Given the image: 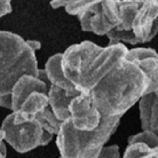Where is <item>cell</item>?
<instances>
[{
	"label": "cell",
	"instance_id": "6da1fadb",
	"mask_svg": "<svg viewBox=\"0 0 158 158\" xmlns=\"http://www.w3.org/2000/svg\"><path fill=\"white\" fill-rule=\"evenodd\" d=\"M149 80L139 67L119 60L89 92L102 118L123 117L146 94Z\"/></svg>",
	"mask_w": 158,
	"mask_h": 158
},
{
	"label": "cell",
	"instance_id": "7a4b0ae2",
	"mask_svg": "<svg viewBox=\"0 0 158 158\" xmlns=\"http://www.w3.org/2000/svg\"><path fill=\"white\" fill-rule=\"evenodd\" d=\"M122 117L102 118L100 126L94 131H78L72 126L70 119L64 122L59 134L56 146L62 158H99L106 143L116 132Z\"/></svg>",
	"mask_w": 158,
	"mask_h": 158
},
{
	"label": "cell",
	"instance_id": "3957f363",
	"mask_svg": "<svg viewBox=\"0 0 158 158\" xmlns=\"http://www.w3.org/2000/svg\"><path fill=\"white\" fill-rule=\"evenodd\" d=\"M36 53L16 33L0 31V96L9 94L24 75L39 76Z\"/></svg>",
	"mask_w": 158,
	"mask_h": 158
},
{
	"label": "cell",
	"instance_id": "277c9868",
	"mask_svg": "<svg viewBox=\"0 0 158 158\" xmlns=\"http://www.w3.org/2000/svg\"><path fill=\"white\" fill-rule=\"evenodd\" d=\"M0 128L5 133V142L20 154L41 147L44 130L37 120H25L12 112L4 119Z\"/></svg>",
	"mask_w": 158,
	"mask_h": 158
},
{
	"label": "cell",
	"instance_id": "5b68a950",
	"mask_svg": "<svg viewBox=\"0 0 158 158\" xmlns=\"http://www.w3.org/2000/svg\"><path fill=\"white\" fill-rule=\"evenodd\" d=\"M101 47L93 41L71 45L62 53V69L65 77L71 81L77 88L80 79L88 67L95 60V57L103 51Z\"/></svg>",
	"mask_w": 158,
	"mask_h": 158
},
{
	"label": "cell",
	"instance_id": "8992f818",
	"mask_svg": "<svg viewBox=\"0 0 158 158\" xmlns=\"http://www.w3.org/2000/svg\"><path fill=\"white\" fill-rule=\"evenodd\" d=\"M127 52L128 48L124 44L108 45L103 48L83 75L77 89L81 94H89L91 89L99 83L100 79L107 75L119 60L125 57Z\"/></svg>",
	"mask_w": 158,
	"mask_h": 158
},
{
	"label": "cell",
	"instance_id": "52a82bcc",
	"mask_svg": "<svg viewBox=\"0 0 158 158\" xmlns=\"http://www.w3.org/2000/svg\"><path fill=\"white\" fill-rule=\"evenodd\" d=\"M69 111L72 126L78 131H94L102 120V116L89 94L76 96L69 106Z\"/></svg>",
	"mask_w": 158,
	"mask_h": 158
},
{
	"label": "cell",
	"instance_id": "ba28073f",
	"mask_svg": "<svg viewBox=\"0 0 158 158\" xmlns=\"http://www.w3.org/2000/svg\"><path fill=\"white\" fill-rule=\"evenodd\" d=\"M132 32L139 44L149 43L158 33V1H142L135 15Z\"/></svg>",
	"mask_w": 158,
	"mask_h": 158
},
{
	"label": "cell",
	"instance_id": "9c48e42d",
	"mask_svg": "<svg viewBox=\"0 0 158 158\" xmlns=\"http://www.w3.org/2000/svg\"><path fill=\"white\" fill-rule=\"evenodd\" d=\"M125 59L134 63L147 76L149 86L146 94L158 92V53L152 48L136 47L128 49ZM144 94V95H146Z\"/></svg>",
	"mask_w": 158,
	"mask_h": 158
},
{
	"label": "cell",
	"instance_id": "30bf717a",
	"mask_svg": "<svg viewBox=\"0 0 158 158\" xmlns=\"http://www.w3.org/2000/svg\"><path fill=\"white\" fill-rule=\"evenodd\" d=\"M81 30L93 32L98 36H107L116 27L103 13L102 1H89L86 8L78 15Z\"/></svg>",
	"mask_w": 158,
	"mask_h": 158
},
{
	"label": "cell",
	"instance_id": "8fae6325",
	"mask_svg": "<svg viewBox=\"0 0 158 158\" xmlns=\"http://www.w3.org/2000/svg\"><path fill=\"white\" fill-rule=\"evenodd\" d=\"M49 85L47 83L43 81L36 76L32 75H24L22 76L16 84L14 85L12 89V98H13V110L12 112H17L22 107L24 101L35 92H43L48 93Z\"/></svg>",
	"mask_w": 158,
	"mask_h": 158
},
{
	"label": "cell",
	"instance_id": "7c38bea8",
	"mask_svg": "<svg viewBox=\"0 0 158 158\" xmlns=\"http://www.w3.org/2000/svg\"><path fill=\"white\" fill-rule=\"evenodd\" d=\"M139 111L142 131L158 135V92L143 95L139 101Z\"/></svg>",
	"mask_w": 158,
	"mask_h": 158
},
{
	"label": "cell",
	"instance_id": "4fadbf2b",
	"mask_svg": "<svg viewBox=\"0 0 158 158\" xmlns=\"http://www.w3.org/2000/svg\"><path fill=\"white\" fill-rule=\"evenodd\" d=\"M47 94L49 100V108L52 109L53 114L60 122L64 123L68 119H70L69 106L71 101L81 93H69L60 87L51 85Z\"/></svg>",
	"mask_w": 158,
	"mask_h": 158
},
{
	"label": "cell",
	"instance_id": "5bb4252c",
	"mask_svg": "<svg viewBox=\"0 0 158 158\" xmlns=\"http://www.w3.org/2000/svg\"><path fill=\"white\" fill-rule=\"evenodd\" d=\"M45 72L51 85L60 87L69 93H80L75 85L65 77L62 69V53H56L47 60L45 64Z\"/></svg>",
	"mask_w": 158,
	"mask_h": 158
},
{
	"label": "cell",
	"instance_id": "9a60e30c",
	"mask_svg": "<svg viewBox=\"0 0 158 158\" xmlns=\"http://www.w3.org/2000/svg\"><path fill=\"white\" fill-rule=\"evenodd\" d=\"M48 107H49V100L47 93L35 92L24 101L22 107L16 114H19L25 120H35L36 116L45 109H47Z\"/></svg>",
	"mask_w": 158,
	"mask_h": 158
},
{
	"label": "cell",
	"instance_id": "2e32d148",
	"mask_svg": "<svg viewBox=\"0 0 158 158\" xmlns=\"http://www.w3.org/2000/svg\"><path fill=\"white\" fill-rule=\"evenodd\" d=\"M142 1H119V24L117 30L120 31H132L133 21L138 13Z\"/></svg>",
	"mask_w": 158,
	"mask_h": 158
},
{
	"label": "cell",
	"instance_id": "e0dca14e",
	"mask_svg": "<svg viewBox=\"0 0 158 158\" xmlns=\"http://www.w3.org/2000/svg\"><path fill=\"white\" fill-rule=\"evenodd\" d=\"M35 120L39 123V125L45 132H48V133H51L53 135L59 134L61 126L63 124V123L60 122L59 119L56 118L49 107L47 109H45L44 111H41L40 114H38L36 116Z\"/></svg>",
	"mask_w": 158,
	"mask_h": 158
},
{
	"label": "cell",
	"instance_id": "ac0fdd59",
	"mask_svg": "<svg viewBox=\"0 0 158 158\" xmlns=\"http://www.w3.org/2000/svg\"><path fill=\"white\" fill-rule=\"evenodd\" d=\"M123 158H158V148L151 149L143 143L127 144Z\"/></svg>",
	"mask_w": 158,
	"mask_h": 158
},
{
	"label": "cell",
	"instance_id": "d6986e66",
	"mask_svg": "<svg viewBox=\"0 0 158 158\" xmlns=\"http://www.w3.org/2000/svg\"><path fill=\"white\" fill-rule=\"evenodd\" d=\"M128 146L135 143H143L151 149L158 148V135L150 131H142L138 134H134L128 138Z\"/></svg>",
	"mask_w": 158,
	"mask_h": 158
},
{
	"label": "cell",
	"instance_id": "ffe728a7",
	"mask_svg": "<svg viewBox=\"0 0 158 158\" xmlns=\"http://www.w3.org/2000/svg\"><path fill=\"white\" fill-rule=\"evenodd\" d=\"M119 1H102L103 13L106 14L107 19L116 28L119 24V10H118Z\"/></svg>",
	"mask_w": 158,
	"mask_h": 158
},
{
	"label": "cell",
	"instance_id": "44dd1931",
	"mask_svg": "<svg viewBox=\"0 0 158 158\" xmlns=\"http://www.w3.org/2000/svg\"><path fill=\"white\" fill-rule=\"evenodd\" d=\"M88 2H89L88 0H76V1L75 0H70L69 5H68L64 9H65V12H67L68 14H70V15L78 16L79 14L86 8Z\"/></svg>",
	"mask_w": 158,
	"mask_h": 158
},
{
	"label": "cell",
	"instance_id": "7402d4cb",
	"mask_svg": "<svg viewBox=\"0 0 158 158\" xmlns=\"http://www.w3.org/2000/svg\"><path fill=\"white\" fill-rule=\"evenodd\" d=\"M0 107L8 109V110H13V98L12 93L9 94H5L0 96Z\"/></svg>",
	"mask_w": 158,
	"mask_h": 158
},
{
	"label": "cell",
	"instance_id": "603a6c76",
	"mask_svg": "<svg viewBox=\"0 0 158 158\" xmlns=\"http://www.w3.org/2000/svg\"><path fill=\"white\" fill-rule=\"evenodd\" d=\"M13 7L10 1L7 0H0V19L4 17L5 15H7L9 13H12Z\"/></svg>",
	"mask_w": 158,
	"mask_h": 158
},
{
	"label": "cell",
	"instance_id": "cb8c5ba5",
	"mask_svg": "<svg viewBox=\"0 0 158 158\" xmlns=\"http://www.w3.org/2000/svg\"><path fill=\"white\" fill-rule=\"evenodd\" d=\"M70 0H53L51 1V7L54 9H59V8H65L69 5Z\"/></svg>",
	"mask_w": 158,
	"mask_h": 158
},
{
	"label": "cell",
	"instance_id": "d4e9b609",
	"mask_svg": "<svg viewBox=\"0 0 158 158\" xmlns=\"http://www.w3.org/2000/svg\"><path fill=\"white\" fill-rule=\"evenodd\" d=\"M27 44H28V46L31 48L35 53L41 48V43L38 41V40H27Z\"/></svg>",
	"mask_w": 158,
	"mask_h": 158
},
{
	"label": "cell",
	"instance_id": "484cf974",
	"mask_svg": "<svg viewBox=\"0 0 158 158\" xmlns=\"http://www.w3.org/2000/svg\"><path fill=\"white\" fill-rule=\"evenodd\" d=\"M53 136H54L53 134H51V133H48V132H45V131H44L43 140H41V147L47 146L48 143H49L52 140H53Z\"/></svg>",
	"mask_w": 158,
	"mask_h": 158
},
{
	"label": "cell",
	"instance_id": "4316f807",
	"mask_svg": "<svg viewBox=\"0 0 158 158\" xmlns=\"http://www.w3.org/2000/svg\"><path fill=\"white\" fill-rule=\"evenodd\" d=\"M4 142H5V133L4 131L0 128V150H1V147H2Z\"/></svg>",
	"mask_w": 158,
	"mask_h": 158
}]
</instances>
